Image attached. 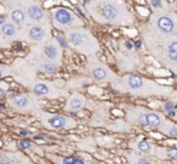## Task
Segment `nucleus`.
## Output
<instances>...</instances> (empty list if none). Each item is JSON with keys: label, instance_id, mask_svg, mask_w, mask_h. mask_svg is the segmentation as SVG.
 Returning <instances> with one entry per match:
<instances>
[{"label": "nucleus", "instance_id": "obj_1", "mask_svg": "<svg viewBox=\"0 0 177 164\" xmlns=\"http://www.w3.org/2000/svg\"><path fill=\"white\" fill-rule=\"evenodd\" d=\"M86 15L99 24L113 26H131L136 18L125 1L121 0H97V1H81Z\"/></svg>", "mask_w": 177, "mask_h": 164}, {"label": "nucleus", "instance_id": "obj_2", "mask_svg": "<svg viewBox=\"0 0 177 164\" xmlns=\"http://www.w3.org/2000/svg\"><path fill=\"white\" fill-rule=\"evenodd\" d=\"M143 28V27H142ZM142 42L148 47L149 54L171 73L177 69V34L162 35L146 28L141 29Z\"/></svg>", "mask_w": 177, "mask_h": 164}, {"label": "nucleus", "instance_id": "obj_3", "mask_svg": "<svg viewBox=\"0 0 177 164\" xmlns=\"http://www.w3.org/2000/svg\"><path fill=\"white\" fill-rule=\"evenodd\" d=\"M113 87L121 93H128L135 97H150V96H169L172 87L161 85L153 79L146 78L136 73H128L118 82L112 84Z\"/></svg>", "mask_w": 177, "mask_h": 164}, {"label": "nucleus", "instance_id": "obj_4", "mask_svg": "<svg viewBox=\"0 0 177 164\" xmlns=\"http://www.w3.org/2000/svg\"><path fill=\"white\" fill-rule=\"evenodd\" d=\"M67 38L69 47L85 56H95L101 51V46L96 36L85 27L73 28L63 33Z\"/></svg>", "mask_w": 177, "mask_h": 164}, {"label": "nucleus", "instance_id": "obj_5", "mask_svg": "<svg viewBox=\"0 0 177 164\" xmlns=\"http://www.w3.org/2000/svg\"><path fill=\"white\" fill-rule=\"evenodd\" d=\"M126 119L131 125H140L143 128L159 130L168 118L158 111H153L142 106H130L126 109Z\"/></svg>", "mask_w": 177, "mask_h": 164}, {"label": "nucleus", "instance_id": "obj_6", "mask_svg": "<svg viewBox=\"0 0 177 164\" xmlns=\"http://www.w3.org/2000/svg\"><path fill=\"white\" fill-rule=\"evenodd\" d=\"M50 21L55 29L62 31L63 33L73 28L85 27V22L80 16L66 6H56L50 10Z\"/></svg>", "mask_w": 177, "mask_h": 164}, {"label": "nucleus", "instance_id": "obj_7", "mask_svg": "<svg viewBox=\"0 0 177 164\" xmlns=\"http://www.w3.org/2000/svg\"><path fill=\"white\" fill-rule=\"evenodd\" d=\"M143 28L162 34V35H176L177 34V14L173 11L166 12H157L149 16L148 22L143 26Z\"/></svg>", "mask_w": 177, "mask_h": 164}, {"label": "nucleus", "instance_id": "obj_8", "mask_svg": "<svg viewBox=\"0 0 177 164\" xmlns=\"http://www.w3.org/2000/svg\"><path fill=\"white\" fill-rule=\"evenodd\" d=\"M86 67H87L89 73H90L91 79L98 84H107V83L114 84L115 82L120 79L119 75L113 72L110 67H108L96 55L87 57Z\"/></svg>", "mask_w": 177, "mask_h": 164}, {"label": "nucleus", "instance_id": "obj_9", "mask_svg": "<svg viewBox=\"0 0 177 164\" xmlns=\"http://www.w3.org/2000/svg\"><path fill=\"white\" fill-rule=\"evenodd\" d=\"M41 123L45 128L50 130H61V129H72L77 128L78 122L73 118L63 114H51V113H43Z\"/></svg>", "mask_w": 177, "mask_h": 164}, {"label": "nucleus", "instance_id": "obj_10", "mask_svg": "<svg viewBox=\"0 0 177 164\" xmlns=\"http://www.w3.org/2000/svg\"><path fill=\"white\" fill-rule=\"evenodd\" d=\"M23 10L26 12L27 23L30 24H46L50 20V14L38 1L23 3Z\"/></svg>", "mask_w": 177, "mask_h": 164}, {"label": "nucleus", "instance_id": "obj_11", "mask_svg": "<svg viewBox=\"0 0 177 164\" xmlns=\"http://www.w3.org/2000/svg\"><path fill=\"white\" fill-rule=\"evenodd\" d=\"M130 148H132L136 153H142V155H147V156H157L161 159H164L165 155V159H166V149L165 147H158L154 144H152L147 140L143 138H135V140L130 141Z\"/></svg>", "mask_w": 177, "mask_h": 164}, {"label": "nucleus", "instance_id": "obj_12", "mask_svg": "<svg viewBox=\"0 0 177 164\" xmlns=\"http://www.w3.org/2000/svg\"><path fill=\"white\" fill-rule=\"evenodd\" d=\"M26 38L29 43H43L51 39V26L46 24H30L26 28Z\"/></svg>", "mask_w": 177, "mask_h": 164}, {"label": "nucleus", "instance_id": "obj_13", "mask_svg": "<svg viewBox=\"0 0 177 164\" xmlns=\"http://www.w3.org/2000/svg\"><path fill=\"white\" fill-rule=\"evenodd\" d=\"M32 93L35 97H49V98H57L61 95L58 87L52 82H36L32 85Z\"/></svg>", "mask_w": 177, "mask_h": 164}, {"label": "nucleus", "instance_id": "obj_14", "mask_svg": "<svg viewBox=\"0 0 177 164\" xmlns=\"http://www.w3.org/2000/svg\"><path fill=\"white\" fill-rule=\"evenodd\" d=\"M41 51H43V56L44 60H47L52 63L57 65L58 67L62 63V56H63V50L58 46V44L56 43L55 39H49L45 42V44L41 47Z\"/></svg>", "mask_w": 177, "mask_h": 164}, {"label": "nucleus", "instance_id": "obj_15", "mask_svg": "<svg viewBox=\"0 0 177 164\" xmlns=\"http://www.w3.org/2000/svg\"><path fill=\"white\" fill-rule=\"evenodd\" d=\"M10 102L15 108L21 109V111H27L36 106V102L34 101V98L29 96L28 94H16L14 96H11Z\"/></svg>", "mask_w": 177, "mask_h": 164}, {"label": "nucleus", "instance_id": "obj_16", "mask_svg": "<svg viewBox=\"0 0 177 164\" xmlns=\"http://www.w3.org/2000/svg\"><path fill=\"white\" fill-rule=\"evenodd\" d=\"M86 105V98L83 94L80 93H73L72 95L68 96L67 102L65 106V109L69 113V112H78L80 109H83Z\"/></svg>", "mask_w": 177, "mask_h": 164}, {"label": "nucleus", "instance_id": "obj_17", "mask_svg": "<svg viewBox=\"0 0 177 164\" xmlns=\"http://www.w3.org/2000/svg\"><path fill=\"white\" fill-rule=\"evenodd\" d=\"M9 17L11 22L14 24H18V26H23L27 23V17H26V12H24L23 7L21 6H14L11 7L9 11Z\"/></svg>", "mask_w": 177, "mask_h": 164}, {"label": "nucleus", "instance_id": "obj_18", "mask_svg": "<svg viewBox=\"0 0 177 164\" xmlns=\"http://www.w3.org/2000/svg\"><path fill=\"white\" fill-rule=\"evenodd\" d=\"M35 67L39 69L40 72H43V73H45V74H47V75H54V74H56L57 71H58V68H59L57 65L52 63V62H50V61H47V60H44V58L35 61Z\"/></svg>", "mask_w": 177, "mask_h": 164}, {"label": "nucleus", "instance_id": "obj_19", "mask_svg": "<svg viewBox=\"0 0 177 164\" xmlns=\"http://www.w3.org/2000/svg\"><path fill=\"white\" fill-rule=\"evenodd\" d=\"M49 157L56 164H97V163L87 162L79 157H61V156H49Z\"/></svg>", "mask_w": 177, "mask_h": 164}, {"label": "nucleus", "instance_id": "obj_20", "mask_svg": "<svg viewBox=\"0 0 177 164\" xmlns=\"http://www.w3.org/2000/svg\"><path fill=\"white\" fill-rule=\"evenodd\" d=\"M147 4L152 10V14H157V12H166V11L171 10L170 4L168 1H162V0H149Z\"/></svg>", "mask_w": 177, "mask_h": 164}, {"label": "nucleus", "instance_id": "obj_21", "mask_svg": "<svg viewBox=\"0 0 177 164\" xmlns=\"http://www.w3.org/2000/svg\"><path fill=\"white\" fill-rule=\"evenodd\" d=\"M159 133H161L162 135H165L168 137L177 138V124L168 119L165 122V124L159 129Z\"/></svg>", "mask_w": 177, "mask_h": 164}, {"label": "nucleus", "instance_id": "obj_22", "mask_svg": "<svg viewBox=\"0 0 177 164\" xmlns=\"http://www.w3.org/2000/svg\"><path fill=\"white\" fill-rule=\"evenodd\" d=\"M0 32H1V34L5 38H10L11 39V38H15L17 35V27L11 21H7L3 26H0Z\"/></svg>", "mask_w": 177, "mask_h": 164}, {"label": "nucleus", "instance_id": "obj_23", "mask_svg": "<svg viewBox=\"0 0 177 164\" xmlns=\"http://www.w3.org/2000/svg\"><path fill=\"white\" fill-rule=\"evenodd\" d=\"M129 159V164H150V160L148 157L142 156L140 153H136V152H130L126 155Z\"/></svg>", "mask_w": 177, "mask_h": 164}, {"label": "nucleus", "instance_id": "obj_24", "mask_svg": "<svg viewBox=\"0 0 177 164\" xmlns=\"http://www.w3.org/2000/svg\"><path fill=\"white\" fill-rule=\"evenodd\" d=\"M55 40H56V43L58 44V46H59L62 50H66V49L69 47L68 42H67V38H66V35L63 34V33L57 34V35L55 36Z\"/></svg>", "mask_w": 177, "mask_h": 164}, {"label": "nucleus", "instance_id": "obj_25", "mask_svg": "<svg viewBox=\"0 0 177 164\" xmlns=\"http://www.w3.org/2000/svg\"><path fill=\"white\" fill-rule=\"evenodd\" d=\"M161 108L165 112H170V111H177V104L173 102L171 100H166L161 104Z\"/></svg>", "mask_w": 177, "mask_h": 164}, {"label": "nucleus", "instance_id": "obj_26", "mask_svg": "<svg viewBox=\"0 0 177 164\" xmlns=\"http://www.w3.org/2000/svg\"><path fill=\"white\" fill-rule=\"evenodd\" d=\"M17 146H18V148H21V149H29V148H32L33 144H32L30 140H27V138H22V140H20V141L17 142Z\"/></svg>", "mask_w": 177, "mask_h": 164}, {"label": "nucleus", "instance_id": "obj_27", "mask_svg": "<svg viewBox=\"0 0 177 164\" xmlns=\"http://www.w3.org/2000/svg\"><path fill=\"white\" fill-rule=\"evenodd\" d=\"M166 159L177 162V148H168L166 149Z\"/></svg>", "mask_w": 177, "mask_h": 164}, {"label": "nucleus", "instance_id": "obj_28", "mask_svg": "<svg viewBox=\"0 0 177 164\" xmlns=\"http://www.w3.org/2000/svg\"><path fill=\"white\" fill-rule=\"evenodd\" d=\"M121 44H123V47H124L128 52L133 51V44H132V42H130V40H123Z\"/></svg>", "mask_w": 177, "mask_h": 164}, {"label": "nucleus", "instance_id": "obj_29", "mask_svg": "<svg viewBox=\"0 0 177 164\" xmlns=\"http://www.w3.org/2000/svg\"><path fill=\"white\" fill-rule=\"evenodd\" d=\"M11 162H12V159L7 155H3L0 157V164H11Z\"/></svg>", "mask_w": 177, "mask_h": 164}, {"label": "nucleus", "instance_id": "obj_30", "mask_svg": "<svg viewBox=\"0 0 177 164\" xmlns=\"http://www.w3.org/2000/svg\"><path fill=\"white\" fill-rule=\"evenodd\" d=\"M132 44H133V49L140 50V49L142 47V45H143V42H142V39H137V40H135Z\"/></svg>", "mask_w": 177, "mask_h": 164}, {"label": "nucleus", "instance_id": "obj_31", "mask_svg": "<svg viewBox=\"0 0 177 164\" xmlns=\"http://www.w3.org/2000/svg\"><path fill=\"white\" fill-rule=\"evenodd\" d=\"M75 10H77V12L80 15V16H83V17H86L87 15H86V12H85V10H84V7L80 5V6H77L75 7Z\"/></svg>", "mask_w": 177, "mask_h": 164}, {"label": "nucleus", "instance_id": "obj_32", "mask_svg": "<svg viewBox=\"0 0 177 164\" xmlns=\"http://www.w3.org/2000/svg\"><path fill=\"white\" fill-rule=\"evenodd\" d=\"M18 134H20L21 136H23V137L32 135V133H30V131H28V130H20V131H18Z\"/></svg>", "mask_w": 177, "mask_h": 164}, {"label": "nucleus", "instance_id": "obj_33", "mask_svg": "<svg viewBox=\"0 0 177 164\" xmlns=\"http://www.w3.org/2000/svg\"><path fill=\"white\" fill-rule=\"evenodd\" d=\"M166 116L169 118H175L177 117V111H170V112H166Z\"/></svg>", "mask_w": 177, "mask_h": 164}, {"label": "nucleus", "instance_id": "obj_34", "mask_svg": "<svg viewBox=\"0 0 177 164\" xmlns=\"http://www.w3.org/2000/svg\"><path fill=\"white\" fill-rule=\"evenodd\" d=\"M35 140H46V136L44 134H38V135H34L33 136Z\"/></svg>", "mask_w": 177, "mask_h": 164}, {"label": "nucleus", "instance_id": "obj_35", "mask_svg": "<svg viewBox=\"0 0 177 164\" xmlns=\"http://www.w3.org/2000/svg\"><path fill=\"white\" fill-rule=\"evenodd\" d=\"M171 11H173V12H176L177 14V1H173V3H171Z\"/></svg>", "mask_w": 177, "mask_h": 164}, {"label": "nucleus", "instance_id": "obj_36", "mask_svg": "<svg viewBox=\"0 0 177 164\" xmlns=\"http://www.w3.org/2000/svg\"><path fill=\"white\" fill-rule=\"evenodd\" d=\"M4 75H5V68L0 66V80L3 79V77H4Z\"/></svg>", "mask_w": 177, "mask_h": 164}, {"label": "nucleus", "instance_id": "obj_37", "mask_svg": "<svg viewBox=\"0 0 177 164\" xmlns=\"http://www.w3.org/2000/svg\"><path fill=\"white\" fill-rule=\"evenodd\" d=\"M5 22H7L6 17H5V16H0V26H3V24H4Z\"/></svg>", "mask_w": 177, "mask_h": 164}, {"label": "nucleus", "instance_id": "obj_38", "mask_svg": "<svg viewBox=\"0 0 177 164\" xmlns=\"http://www.w3.org/2000/svg\"><path fill=\"white\" fill-rule=\"evenodd\" d=\"M4 95H5V91H4L3 89H0V97H3Z\"/></svg>", "mask_w": 177, "mask_h": 164}, {"label": "nucleus", "instance_id": "obj_39", "mask_svg": "<svg viewBox=\"0 0 177 164\" xmlns=\"http://www.w3.org/2000/svg\"><path fill=\"white\" fill-rule=\"evenodd\" d=\"M18 164H32V163H29V162H20Z\"/></svg>", "mask_w": 177, "mask_h": 164}, {"label": "nucleus", "instance_id": "obj_40", "mask_svg": "<svg viewBox=\"0 0 177 164\" xmlns=\"http://www.w3.org/2000/svg\"><path fill=\"white\" fill-rule=\"evenodd\" d=\"M173 75H176V77H177V71H176V72L173 73Z\"/></svg>", "mask_w": 177, "mask_h": 164}, {"label": "nucleus", "instance_id": "obj_41", "mask_svg": "<svg viewBox=\"0 0 177 164\" xmlns=\"http://www.w3.org/2000/svg\"><path fill=\"white\" fill-rule=\"evenodd\" d=\"M176 163H177V162H176Z\"/></svg>", "mask_w": 177, "mask_h": 164}]
</instances>
